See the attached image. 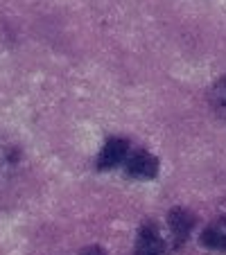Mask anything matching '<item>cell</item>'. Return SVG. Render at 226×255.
I'll return each mask as SVG.
<instances>
[{
	"label": "cell",
	"mask_w": 226,
	"mask_h": 255,
	"mask_svg": "<svg viewBox=\"0 0 226 255\" xmlns=\"http://www.w3.org/2000/svg\"><path fill=\"white\" fill-rule=\"evenodd\" d=\"M168 222H170L172 233L179 237V240H183V237L190 235V231H193V226H195L193 215H190L188 210H183V208H174V210H170Z\"/></svg>",
	"instance_id": "obj_4"
},
{
	"label": "cell",
	"mask_w": 226,
	"mask_h": 255,
	"mask_svg": "<svg viewBox=\"0 0 226 255\" xmlns=\"http://www.w3.org/2000/svg\"><path fill=\"white\" fill-rule=\"evenodd\" d=\"M211 102H213V109L220 118H226V77H222L220 82L215 84L211 93Z\"/></svg>",
	"instance_id": "obj_6"
},
{
	"label": "cell",
	"mask_w": 226,
	"mask_h": 255,
	"mask_svg": "<svg viewBox=\"0 0 226 255\" xmlns=\"http://www.w3.org/2000/svg\"><path fill=\"white\" fill-rule=\"evenodd\" d=\"M127 149H129L127 140H122V138H111L109 142L102 147L100 156H97V167H100V169L116 167L118 163H122V160L127 158Z\"/></svg>",
	"instance_id": "obj_3"
},
{
	"label": "cell",
	"mask_w": 226,
	"mask_h": 255,
	"mask_svg": "<svg viewBox=\"0 0 226 255\" xmlns=\"http://www.w3.org/2000/svg\"><path fill=\"white\" fill-rule=\"evenodd\" d=\"M127 172L136 178H154L159 174V160L147 151H136L127 158Z\"/></svg>",
	"instance_id": "obj_2"
},
{
	"label": "cell",
	"mask_w": 226,
	"mask_h": 255,
	"mask_svg": "<svg viewBox=\"0 0 226 255\" xmlns=\"http://www.w3.org/2000/svg\"><path fill=\"white\" fill-rule=\"evenodd\" d=\"M163 251H165V242L154 224H147V226L140 228L136 255H163Z\"/></svg>",
	"instance_id": "obj_1"
},
{
	"label": "cell",
	"mask_w": 226,
	"mask_h": 255,
	"mask_svg": "<svg viewBox=\"0 0 226 255\" xmlns=\"http://www.w3.org/2000/svg\"><path fill=\"white\" fill-rule=\"evenodd\" d=\"M202 244L213 251H224L226 253V231H217V228H208L202 233Z\"/></svg>",
	"instance_id": "obj_5"
},
{
	"label": "cell",
	"mask_w": 226,
	"mask_h": 255,
	"mask_svg": "<svg viewBox=\"0 0 226 255\" xmlns=\"http://www.w3.org/2000/svg\"><path fill=\"white\" fill-rule=\"evenodd\" d=\"M82 255H104V251L97 249V246H93V249H86Z\"/></svg>",
	"instance_id": "obj_7"
}]
</instances>
